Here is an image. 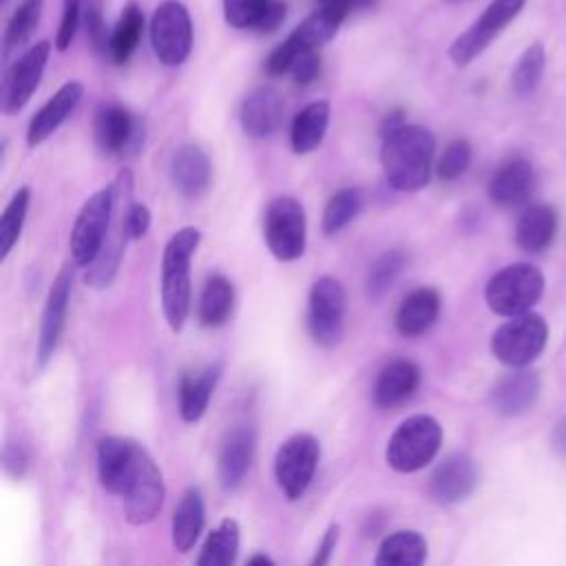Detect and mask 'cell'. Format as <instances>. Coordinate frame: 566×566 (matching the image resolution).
Listing matches in <instances>:
<instances>
[{
	"instance_id": "cell-1",
	"label": "cell",
	"mask_w": 566,
	"mask_h": 566,
	"mask_svg": "<svg viewBox=\"0 0 566 566\" xmlns=\"http://www.w3.org/2000/svg\"><path fill=\"white\" fill-rule=\"evenodd\" d=\"M436 139L429 128L405 124L385 135L380 164L387 184L400 192H418L429 184Z\"/></svg>"
},
{
	"instance_id": "cell-2",
	"label": "cell",
	"mask_w": 566,
	"mask_h": 566,
	"mask_svg": "<svg viewBox=\"0 0 566 566\" xmlns=\"http://www.w3.org/2000/svg\"><path fill=\"white\" fill-rule=\"evenodd\" d=\"M201 243V232L192 226L177 230L161 256V307L172 332H179L190 310V265Z\"/></svg>"
},
{
	"instance_id": "cell-3",
	"label": "cell",
	"mask_w": 566,
	"mask_h": 566,
	"mask_svg": "<svg viewBox=\"0 0 566 566\" xmlns=\"http://www.w3.org/2000/svg\"><path fill=\"white\" fill-rule=\"evenodd\" d=\"M544 276L531 263H513L495 272L484 290V298L495 314L522 316L539 301Z\"/></svg>"
},
{
	"instance_id": "cell-4",
	"label": "cell",
	"mask_w": 566,
	"mask_h": 566,
	"mask_svg": "<svg viewBox=\"0 0 566 566\" xmlns=\"http://www.w3.org/2000/svg\"><path fill=\"white\" fill-rule=\"evenodd\" d=\"M113 190H115V208H113V219H111V228H108L104 248H102L97 261L93 265H88L86 274H84V283L91 287H106L115 279L117 268L124 256V250H126V241L130 239V232H128V210L133 206L130 203V195H133L130 170H122L115 177Z\"/></svg>"
},
{
	"instance_id": "cell-5",
	"label": "cell",
	"mask_w": 566,
	"mask_h": 566,
	"mask_svg": "<svg viewBox=\"0 0 566 566\" xmlns=\"http://www.w3.org/2000/svg\"><path fill=\"white\" fill-rule=\"evenodd\" d=\"M115 208L113 184L93 192L80 208L71 230V256L77 268H88L97 261Z\"/></svg>"
},
{
	"instance_id": "cell-6",
	"label": "cell",
	"mask_w": 566,
	"mask_h": 566,
	"mask_svg": "<svg viewBox=\"0 0 566 566\" xmlns=\"http://www.w3.org/2000/svg\"><path fill=\"white\" fill-rule=\"evenodd\" d=\"M263 239L276 261L290 263L303 256L307 243V217L294 197H276L263 217Z\"/></svg>"
},
{
	"instance_id": "cell-7",
	"label": "cell",
	"mask_w": 566,
	"mask_h": 566,
	"mask_svg": "<svg viewBox=\"0 0 566 566\" xmlns=\"http://www.w3.org/2000/svg\"><path fill=\"white\" fill-rule=\"evenodd\" d=\"M442 442V429L431 416L407 418L389 438L387 462L400 473L422 469L433 460Z\"/></svg>"
},
{
	"instance_id": "cell-8",
	"label": "cell",
	"mask_w": 566,
	"mask_h": 566,
	"mask_svg": "<svg viewBox=\"0 0 566 566\" xmlns=\"http://www.w3.org/2000/svg\"><path fill=\"white\" fill-rule=\"evenodd\" d=\"M347 15H343L340 11L327 9V7H316L265 60V71L270 75H283L292 69L294 60L305 53V51H318L321 44L329 42L340 22Z\"/></svg>"
},
{
	"instance_id": "cell-9",
	"label": "cell",
	"mask_w": 566,
	"mask_h": 566,
	"mask_svg": "<svg viewBox=\"0 0 566 566\" xmlns=\"http://www.w3.org/2000/svg\"><path fill=\"white\" fill-rule=\"evenodd\" d=\"M347 292L336 276H321L310 287L307 327L316 345L334 347L345 329Z\"/></svg>"
},
{
	"instance_id": "cell-10",
	"label": "cell",
	"mask_w": 566,
	"mask_h": 566,
	"mask_svg": "<svg viewBox=\"0 0 566 566\" xmlns=\"http://www.w3.org/2000/svg\"><path fill=\"white\" fill-rule=\"evenodd\" d=\"M150 44L157 60L166 66L186 62L192 49V20L186 4L164 0L150 18Z\"/></svg>"
},
{
	"instance_id": "cell-11",
	"label": "cell",
	"mask_w": 566,
	"mask_h": 566,
	"mask_svg": "<svg viewBox=\"0 0 566 566\" xmlns=\"http://www.w3.org/2000/svg\"><path fill=\"white\" fill-rule=\"evenodd\" d=\"M548 338V327L537 314L513 316L500 325L491 338L493 356L509 367H524L535 360Z\"/></svg>"
},
{
	"instance_id": "cell-12",
	"label": "cell",
	"mask_w": 566,
	"mask_h": 566,
	"mask_svg": "<svg viewBox=\"0 0 566 566\" xmlns=\"http://www.w3.org/2000/svg\"><path fill=\"white\" fill-rule=\"evenodd\" d=\"M526 0H493L482 15L464 31L460 33L451 46L449 57L455 66H467L473 62L491 42L500 35L502 29L522 11Z\"/></svg>"
},
{
	"instance_id": "cell-13",
	"label": "cell",
	"mask_w": 566,
	"mask_h": 566,
	"mask_svg": "<svg viewBox=\"0 0 566 566\" xmlns=\"http://www.w3.org/2000/svg\"><path fill=\"white\" fill-rule=\"evenodd\" d=\"M318 442L307 433H296L279 447L274 458V475L290 500L301 497L310 486L318 464Z\"/></svg>"
},
{
	"instance_id": "cell-14",
	"label": "cell",
	"mask_w": 566,
	"mask_h": 566,
	"mask_svg": "<svg viewBox=\"0 0 566 566\" xmlns=\"http://www.w3.org/2000/svg\"><path fill=\"white\" fill-rule=\"evenodd\" d=\"M51 55V42L42 40L29 46L7 71L2 82V111L13 115L27 106L38 88Z\"/></svg>"
},
{
	"instance_id": "cell-15",
	"label": "cell",
	"mask_w": 566,
	"mask_h": 566,
	"mask_svg": "<svg viewBox=\"0 0 566 566\" xmlns=\"http://www.w3.org/2000/svg\"><path fill=\"white\" fill-rule=\"evenodd\" d=\"M119 497L124 500V513L133 524H148L159 513L164 502V482L157 464L146 451Z\"/></svg>"
},
{
	"instance_id": "cell-16",
	"label": "cell",
	"mask_w": 566,
	"mask_h": 566,
	"mask_svg": "<svg viewBox=\"0 0 566 566\" xmlns=\"http://www.w3.org/2000/svg\"><path fill=\"white\" fill-rule=\"evenodd\" d=\"M71 287H73V274L71 268H64L46 296L44 310H42V321H40V334H38V365L44 367L49 358L53 356L62 332L66 323V310H69V298H71Z\"/></svg>"
},
{
	"instance_id": "cell-17",
	"label": "cell",
	"mask_w": 566,
	"mask_h": 566,
	"mask_svg": "<svg viewBox=\"0 0 566 566\" xmlns=\"http://www.w3.org/2000/svg\"><path fill=\"white\" fill-rule=\"evenodd\" d=\"M142 455L144 449L133 440L104 438L97 449V473L102 486L115 495H122Z\"/></svg>"
},
{
	"instance_id": "cell-18",
	"label": "cell",
	"mask_w": 566,
	"mask_h": 566,
	"mask_svg": "<svg viewBox=\"0 0 566 566\" xmlns=\"http://www.w3.org/2000/svg\"><path fill=\"white\" fill-rule=\"evenodd\" d=\"M84 95V86L75 80L62 84L53 97L46 99V104L31 117L29 128H27V144L29 146H40L46 142L64 122L66 117L75 111Z\"/></svg>"
},
{
	"instance_id": "cell-19",
	"label": "cell",
	"mask_w": 566,
	"mask_h": 566,
	"mask_svg": "<svg viewBox=\"0 0 566 566\" xmlns=\"http://www.w3.org/2000/svg\"><path fill=\"white\" fill-rule=\"evenodd\" d=\"M480 473L471 458L467 455H451L438 464L431 475V495L438 502L453 504L473 493L478 486Z\"/></svg>"
},
{
	"instance_id": "cell-20",
	"label": "cell",
	"mask_w": 566,
	"mask_h": 566,
	"mask_svg": "<svg viewBox=\"0 0 566 566\" xmlns=\"http://www.w3.org/2000/svg\"><path fill=\"white\" fill-rule=\"evenodd\" d=\"M535 172L526 159H511L502 164L489 181V197L495 206L513 208L528 199L533 192Z\"/></svg>"
},
{
	"instance_id": "cell-21",
	"label": "cell",
	"mask_w": 566,
	"mask_h": 566,
	"mask_svg": "<svg viewBox=\"0 0 566 566\" xmlns=\"http://www.w3.org/2000/svg\"><path fill=\"white\" fill-rule=\"evenodd\" d=\"M239 119L250 137L261 139L272 135L283 119V102L279 93L272 88L252 91L241 104Z\"/></svg>"
},
{
	"instance_id": "cell-22",
	"label": "cell",
	"mask_w": 566,
	"mask_h": 566,
	"mask_svg": "<svg viewBox=\"0 0 566 566\" xmlns=\"http://www.w3.org/2000/svg\"><path fill=\"white\" fill-rule=\"evenodd\" d=\"M170 179L186 197L203 195L210 186V161L206 153L195 144L177 148L170 159Z\"/></svg>"
},
{
	"instance_id": "cell-23",
	"label": "cell",
	"mask_w": 566,
	"mask_h": 566,
	"mask_svg": "<svg viewBox=\"0 0 566 566\" xmlns=\"http://www.w3.org/2000/svg\"><path fill=\"white\" fill-rule=\"evenodd\" d=\"M420 385V369L407 358L387 363L374 385V400L378 407H396L405 402Z\"/></svg>"
},
{
	"instance_id": "cell-24",
	"label": "cell",
	"mask_w": 566,
	"mask_h": 566,
	"mask_svg": "<svg viewBox=\"0 0 566 566\" xmlns=\"http://www.w3.org/2000/svg\"><path fill=\"white\" fill-rule=\"evenodd\" d=\"M438 314L440 294L433 287H418L402 298L396 312V329L407 338H416L436 323Z\"/></svg>"
},
{
	"instance_id": "cell-25",
	"label": "cell",
	"mask_w": 566,
	"mask_h": 566,
	"mask_svg": "<svg viewBox=\"0 0 566 566\" xmlns=\"http://www.w3.org/2000/svg\"><path fill=\"white\" fill-rule=\"evenodd\" d=\"M539 394V380L533 371L520 369L504 376L491 394V402L495 411L502 416H520L533 407Z\"/></svg>"
},
{
	"instance_id": "cell-26",
	"label": "cell",
	"mask_w": 566,
	"mask_h": 566,
	"mask_svg": "<svg viewBox=\"0 0 566 566\" xmlns=\"http://www.w3.org/2000/svg\"><path fill=\"white\" fill-rule=\"evenodd\" d=\"M254 455V429L237 427L228 433L219 455V480L226 489H234L248 473Z\"/></svg>"
},
{
	"instance_id": "cell-27",
	"label": "cell",
	"mask_w": 566,
	"mask_h": 566,
	"mask_svg": "<svg viewBox=\"0 0 566 566\" xmlns=\"http://www.w3.org/2000/svg\"><path fill=\"white\" fill-rule=\"evenodd\" d=\"M329 126V102L318 99L307 104L305 108H301L292 122V130H290V142H292V150L296 155H307L312 150H316L327 133Z\"/></svg>"
},
{
	"instance_id": "cell-28",
	"label": "cell",
	"mask_w": 566,
	"mask_h": 566,
	"mask_svg": "<svg viewBox=\"0 0 566 566\" xmlns=\"http://www.w3.org/2000/svg\"><path fill=\"white\" fill-rule=\"evenodd\" d=\"M93 133L104 153H122L135 135V119L126 108L108 104L95 113Z\"/></svg>"
},
{
	"instance_id": "cell-29",
	"label": "cell",
	"mask_w": 566,
	"mask_h": 566,
	"mask_svg": "<svg viewBox=\"0 0 566 566\" xmlns=\"http://www.w3.org/2000/svg\"><path fill=\"white\" fill-rule=\"evenodd\" d=\"M555 212L548 206H531L522 212L515 226V243L524 252H542L555 237Z\"/></svg>"
},
{
	"instance_id": "cell-30",
	"label": "cell",
	"mask_w": 566,
	"mask_h": 566,
	"mask_svg": "<svg viewBox=\"0 0 566 566\" xmlns=\"http://www.w3.org/2000/svg\"><path fill=\"white\" fill-rule=\"evenodd\" d=\"M203 528V500L197 489H188L172 515V544L177 551L188 553Z\"/></svg>"
},
{
	"instance_id": "cell-31",
	"label": "cell",
	"mask_w": 566,
	"mask_h": 566,
	"mask_svg": "<svg viewBox=\"0 0 566 566\" xmlns=\"http://www.w3.org/2000/svg\"><path fill=\"white\" fill-rule=\"evenodd\" d=\"M219 378V369L217 367H208L201 374H190L181 378L179 385V413L186 422H195L203 416L210 396L214 391Z\"/></svg>"
},
{
	"instance_id": "cell-32",
	"label": "cell",
	"mask_w": 566,
	"mask_h": 566,
	"mask_svg": "<svg viewBox=\"0 0 566 566\" xmlns=\"http://www.w3.org/2000/svg\"><path fill=\"white\" fill-rule=\"evenodd\" d=\"M427 542L416 531H398L389 535L376 555V566H422Z\"/></svg>"
},
{
	"instance_id": "cell-33",
	"label": "cell",
	"mask_w": 566,
	"mask_h": 566,
	"mask_svg": "<svg viewBox=\"0 0 566 566\" xmlns=\"http://www.w3.org/2000/svg\"><path fill=\"white\" fill-rule=\"evenodd\" d=\"M144 31V11L137 2H128L108 35V55L115 64H124L137 49Z\"/></svg>"
},
{
	"instance_id": "cell-34",
	"label": "cell",
	"mask_w": 566,
	"mask_h": 566,
	"mask_svg": "<svg viewBox=\"0 0 566 566\" xmlns=\"http://www.w3.org/2000/svg\"><path fill=\"white\" fill-rule=\"evenodd\" d=\"M232 305H234L232 283L221 274L208 276L199 296V321L208 327H217L228 321V316L232 314Z\"/></svg>"
},
{
	"instance_id": "cell-35",
	"label": "cell",
	"mask_w": 566,
	"mask_h": 566,
	"mask_svg": "<svg viewBox=\"0 0 566 566\" xmlns=\"http://www.w3.org/2000/svg\"><path fill=\"white\" fill-rule=\"evenodd\" d=\"M239 548V526L226 517L206 539L197 566H232Z\"/></svg>"
},
{
	"instance_id": "cell-36",
	"label": "cell",
	"mask_w": 566,
	"mask_h": 566,
	"mask_svg": "<svg viewBox=\"0 0 566 566\" xmlns=\"http://www.w3.org/2000/svg\"><path fill=\"white\" fill-rule=\"evenodd\" d=\"M42 4H44V0H22L18 4V9L13 11V15L4 29V38H2V55L4 57H9L11 51L27 44V40L33 35V31L40 22V15H42Z\"/></svg>"
},
{
	"instance_id": "cell-37",
	"label": "cell",
	"mask_w": 566,
	"mask_h": 566,
	"mask_svg": "<svg viewBox=\"0 0 566 566\" xmlns=\"http://www.w3.org/2000/svg\"><path fill=\"white\" fill-rule=\"evenodd\" d=\"M29 201H31L29 188H20L13 192V197L4 206L2 217H0V259H7L9 252L13 250V245L18 243L24 219H27Z\"/></svg>"
},
{
	"instance_id": "cell-38",
	"label": "cell",
	"mask_w": 566,
	"mask_h": 566,
	"mask_svg": "<svg viewBox=\"0 0 566 566\" xmlns=\"http://www.w3.org/2000/svg\"><path fill=\"white\" fill-rule=\"evenodd\" d=\"M360 206L363 195L358 188H343L332 195L323 210V232L336 234L338 230H343L360 212Z\"/></svg>"
},
{
	"instance_id": "cell-39",
	"label": "cell",
	"mask_w": 566,
	"mask_h": 566,
	"mask_svg": "<svg viewBox=\"0 0 566 566\" xmlns=\"http://www.w3.org/2000/svg\"><path fill=\"white\" fill-rule=\"evenodd\" d=\"M402 268H405V252L402 250L382 252L374 261V265L367 274V294L371 298H380L396 283Z\"/></svg>"
},
{
	"instance_id": "cell-40",
	"label": "cell",
	"mask_w": 566,
	"mask_h": 566,
	"mask_svg": "<svg viewBox=\"0 0 566 566\" xmlns=\"http://www.w3.org/2000/svg\"><path fill=\"white\" fill-rule=\"evenodd\" d=\"M544 71V49L542 44H531L522 57L517 60L515 69H513V91L517 95H528L535 91V86L539 84Z\"/></svg>"
},
{
	"instance_id": "cell-41",
	"label": "cell",
	"mask_w": 566,
	"mask_h": 566,
	"mask_svg": "<svg viewBox=\"0 0 566 566\" xmlns=\"http://www.w3.org/2000/svg\"><path fill=\"white\" fill-rule=\"evenodd\" d=\"M274 0H223V18L232 29L259 31Z\"/></svg>"
},
{
	"instance_id": "cell-42",
	"label": "cell",
	"mask_w": 566,
	"mask_h": 566,
	"mask_svg": "<svg viewBox=\"0 0 566 566\" xmlns=\"http://www.w3.org/2000/svg\"><path fill=\"white\" fill-rule=\"evenodd\" d=\"M469 161H471V144L464 139H455L444 148V153L438 159V166H436L438 177L444 181H453L469 168Z\"/></svg>"
},
{
	"instance_id": "cell-43",
	"label": "cell",
	"mask_w": 566,
	"mask_h": 566,
	"mask_svg": "<svg viewBox=\"0 0 566 566\" xmlns=\"http://www.w3.org/2000/svg\"><path fill=\"white\" fill-rule=\"evenodd\" d=\"M290 73H292V77L296 80V84H310L312 80H316L318 73H321V55H318V51H305V53H301V55L294 60Z\"/></svg>"
},
{
	"instance_id": "cell-44",
	"label": "cell",
	"mask_w": 566,
	"mask_h": 566,
	"mask_svg": "<svg viewBox=\"0 0 566 566\" xmlns=\"http://www.w3.org/2000/svg\"><path fill=\"white\" fill-rule=\"evenodd\" d=\"M84 18H86V31H88V35L93 40V46L99 49V46L108 44L106 42V27L102 22V11H99V2L97 0H88Z\"/></svg>"
},
{
	"instance_id": "cell-45",
	"label": "cell",
	"mask_w": 566,
	"mask_h": 566,
	"mask_svg": "<svg viewBox=\"0 0 566 566\" xmlns=\"http://www.w3.org/2000/svg\"><path fill=\"white\" fill-rule=\"evenodd\" d=\"M150 210L144 203H133L128 210V232L130 239H142L150 228Z\"/></svg>"
},
{
	"instance_id": "cell-46",
	"label": "cell",
	"mask_w": 566,
	"mask_h": 566,
	"mask_svg": "<svg viewBox=\"0 0 566 566\" xmlns=\"http://www.w3.org/2000/svg\"><path fill=\"white\" fill-rule=\"evenodd\" d=\"M336 542H338V526H329L321 539V544L316 546V553H314V559L310 566H327L334 548H336Z\"/></svg>"
},
{
	"instance_id": "cell-47",
	"label": "cell",
	"mask_w": 566,
	"mask_h": 566,
	"mask_svg": "<svg viewBox=\"0 0 566 566\" xmlns=\"http://www.w3.org/2000/svg\"><path fill=\"white\" fill-rule=\"evenodd\" d=\"M283 18H285V4H283L281 0H274V2H272V7H270V9H268V13H265V18H263L261 27H259V33L274 31V29L283 22Z\"/></svg>"
},
{
	"instance_id": "cell-48",
	"label": "cell",
	"mask_w": 566,
	"mask_h": 566,
	"mask_svg": "<svg viewBox=\"0 0 566 566\" xmlns=\"http://www.w3.org/2000/svg\"><path fill=\"white\" fill-rule=\"evenodd\" d=\"M371 0H316V7H327L334 11H340L343 15H349L354 9L369 4Z\"/></svg>"
},
{
	"instance_id": "cell-49",
	"label": "cell",
	"mask_w": 566,
	"mask_h": 566,
	"mask_svg": "<svg viewBox=\"0 0 566 566\" xmlns=\"http://www.w3.org/2000/svg\"><path fill=\"white\" fill-rule=\"evenodd\" d=\"M553 447L562 453V455H566V416L555 424V429H553Z\"/></svg>"
},
{
	"instance_id": "cell-50",
	"label": "cell",
	"mask_w": 566,
	"mask_h": 566,
	"mask_svg": "<svg viewBox=\"0 0 566 566\" xmlns=\"http://www.w3.org/2000/svg\"><path fill=\"white\" fill-rule=\"evenodd\" d=\"M245 566H274V562L265 555H254V557H250V562Z\"/></svg>"
},
{
	"instance_id": "cell-51",
	"label": "cell",
	"mask_w": 566,
	"mask_h": 566,
	"mask_svg": "<svg viewBox=\"0 0 566 566\" xmlns=\"http://www.w3.org/2000/svg\"><path fill=\"white\" fill-rule=\"evenodd\" d=\"M2 2H7V0H2Z\"/></svg>"
}]
</instances>
